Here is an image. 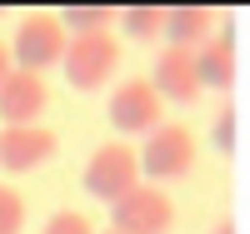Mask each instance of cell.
Returning <instances> with one entry per match:
<instances>
[{"instance_id":"7","label":"cell","mask_w":250,"mask_h":234,"mask_svg":"<svg viewBox=\"0 0 250 234\" xmlns=\"http://www.w3.org/2000/svg\"><path fill=\"white\" fill-rule=\"evenodd\" d=\"M60 135L45 125H15V130H0V169L5 175H30L45 160H55Z\"/></svg>"},{"instance_id":"4","label":"cell","mask_w":250,"mask_h":234,"mask_svg":"<svg viewBox=\"0 0 250 234\" xmlns=\"http://www.w3.org/2000/svg\"><path fill=\"white\" fill-rule=\"evenodd\" d=\"M135 155H140V180L170 184V180H185L195 169V135L185 125H160L155 135H145V144Z\"/></svg>"},{"instance_id":"3","label":"cell","mask_w":250,"mask_h":234,"mask_svg":"<svg viewBox=\"0 0 250 234\" xmlns=\"http://www.w3.org/2000/svg\"><path fill=\"white\" fill-rule=\"evenodd\" d=\"M115 65H120V40L110 30H100V35H70V50H65V60H60L70 90H80V95L110 85Z\"/></svg>"},{"instance_id":"9","label":"cell","mask_w":250,"mask_h":234,"mask_svg":"<svg viewBox=\"0 0 250 234\" xmlns=\"http://www.w3.org/2000/svg\"><path fill=\"white\" fill-rule=\"evenodd\" d=\"M50 105L45 90V75H30V70H10L5 85H0V125L15 130V125H35Z\"/></svg>"},{"instance_id":"16","label":"cell","mask_w":250,"mask_h":234,"mask_svg":"<svg viewBox=\"0 0 250 234\" xmlns=\"http://www.w3.org/2000/svg\"><path fill=\"white\" fill-rule=\"evenodd\" d=\"M40 234H95V229H90V219L80 215V209H55Z\"/></svg>"},{"instance_id":"17","label":"cell","mask_w":250,"mask_h":234,"mask_svg":"<svg viewBox=\"0 0 250 234\" xmlns=\"http://www.w3.org/2000/svg\"><path fill=\"white\" fill-rule=\"evenodd\" d=\"M10 70H15V65H10V45H0V85H5Z\"/></svg>"},{"instance_id":"10","label":"cell","mask_w":250,"mask_h":234,"mask_svg":"<svg viewBox=\"0 0 250 234\" xmlns=\"http://www.w3.org/2000/svg\"><path fill=\"white\" fill-rule=\"evenodd\" d=\"M195 70H200V85L215 95H230L235 80H240V55H235V30L220 25L205 45L195 50Z\"/></svg>"},{"instance_id":"2","label":"cell","mask_w":250,"mask_h":234,"mask_svg":"<svg viewBox=\"0 0 250 234\" xmlns=\"http://www.w3.org/2000/svg\"><path fill=\"white\" fill-rule=\"evenodd\" d=\"M70 50V30L60 25V15H25L15 25L10 40V60L15 70H30V75H45L50 65H60Z\"/></svg>"},{"instance_id":"8","label":"cell","mask_w":250,"mask_h":234,"mask_svg":"<svg viewBox=\"0 0 250 234\" xmlns=\"http://www.w3.org/2000/svg\"><path fill=\"white\" fill-rule=\"evenodd\" d=\"M150 85L160 90V100H175V105H195L205 95L200 70H195V50H180V45H165L150 65Z\"/></svg>"},{"instance_id":"19","label":"cell","mask_w":250,"mask_h":234,"mask_svg":"<svg viewBox=\"0 0 250 234\" xmlns=\"http://www.w3.org/2000/svg\"><path fill=\"white\" fill-rule=\"evenodd\" d=\"M105 234H115V229H105Z\"/></svg>"},{"instance_id":"5","label":"cell","mask_w":250,"mask_h":234,"mask_svg":"<svg viewBox=\"0 0 250 234\" xmlns=\"http://www.w3.org/2000/svg\"><path fill=\"white\" fill-rule=\"evenodd\" d=\"M80 184H85L95 199L115 204V199H125L140 184V155L130 144H100V150L85 160V169H80Z\"/></svg>"},{"instance_id":"1","label":"cell","mask_w":250,"mask_h":234,"mask_svg":"<svg viewBox=\"0 0 250 234\" xmlns=\"http://www.w3.org/2000/svg\"><path fill=\"white\" fill-rule=\"evenodd\" d=\"M105 115L115 125V135L145 140V135H155L160 125H165V100H160V90L150 85V75H130V80H120L115 90H110Z\"/></svg>"},{"instance_id":"18","label":"cell","mask_w":250,"mask_h":234,"mask_svg":"<svg viewBox=\"0 0 250 234\" xmlns=\"http://www.w3.org/2000/svg\"><path fill=\"white\" fill-rule=\"evenodd\" d=\"M210 234H235V219H220V224H215Z\"/></svg>"},{"instance_id":"15","label":"cell","mask_w":250,"mask_h":234,"mask_svg":"<svg viewBox=\"0 0 250 234\" xmlns=\"http://www.w3.org/2000/svg\"><path fill=\"white\" fill-rule=\"evenodd\" d=\"M235 125H240L235 105H220V110H215V125H210V140H215V150H220L225 160L235 155Z\"/></svg>"},{"instance_id":"6","label":"cell","mask_w":250,"mask_h":234,"mask_svg":"<svg viewBox=\"0 0 250 234\" xmlns=\"http://www.w3.org/2000/svg\"><path fill=\"white\" fill-rule=\"evenodd\" d=\"M110 229L115 234H170L175 229V204L160 184H135L125 199L110 204Z\"/></svg>"},{"instance_id":"13","label":"cell","mask_w":250,"mask_h":234,"mask_svg":"<svg viewBox=\"0 0 250 234\" xmlns=\"http://www.w3.org/2000/svg\"><path fill=\"white\" fill-rule=\"evenodd\" d=\"M120 25L130 40H155V35H165V5H125Z\"/></svg>"},{"instance_id":"14","label":"cell","mask_w":250,"mask_h":234,"mask_svg":"<svg viewBox=\"0 0 250 234\" xmlns=\"http://www.w3.org/2000/svg\"><path fill=\"white\" fill-rule=\"evenodd\" d=\"M25 229V199H20V189L0 184V234H20Z\"/></svg>"},{"instance_id":"12","label":"cell","mask_w":250,"mask_h":234,"mask_svg":"<svg viewBox=\"0 0 250 234\" xmlns=\"http://www.w3.org/2000/svg\"><path fill=\"white\" fill-rule=\"evenodd\" d=\"M110 20H120L110 5H65L60 10V25H65L70 35H100Z\"/></svg>"},{"instance_id":"11","label":"cell","mask_w":250,"mask_h":234,"mask_svg":"<svg viewBox=\"0 0 250 234\" xmlns=\"http://www.w3.org/2000/svg\"><path fill=\"white\" fill-rule=\"evenodd\" d=\"M215 10L210 5H165V35H170V45L180 50H200L205 40L215 30Z\"/></svg>"}]
</instances>
